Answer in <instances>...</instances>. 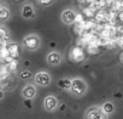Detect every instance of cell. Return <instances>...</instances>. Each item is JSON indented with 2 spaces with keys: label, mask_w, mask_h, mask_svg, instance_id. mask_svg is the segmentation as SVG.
<instances>
[{
  "label": "cell",
  "mask_w": 123,
  "mask_h": 119,
  "mask_svg": "<svg viewBox=\"0 0 123 119\" xmlns=\"http://www.w3.org/2000/svg\"><path fill=\"white\" fill-rule=\"evenodd\" d=\"M31 77V73L29 72V71H23L22 73H21V78L22 79H28V78H30Z\"/></svg>",
  "instance_id": "cell-22"
},
{
  "label": "cell",
  "mask_w": 123,
  "mask_h": 119,
  "mask_svg": "<svg viewBox=\"0 0 123 119\" xmlns=\"http://www.w3.org/2000/svg\"><path fill=\"white\" fill-rule=\"evenodd\" d=\"M24 103H25V107H27V108H31V107H33V104H31V101H30V100H29V101H28V100H25V101H24Z\"/></svg>",
  "instance_id": "cell-24"
},
{
  "label": "cell",
  "mask_w": 123,
  "mask_h": 119,
  "mask_svg": "<svg viewBox=\"0 0 123 119\" xmlns=\"http://www.w3.org/2000/svg\"><path fill=\"white\" fill-rule=\"evenodd\" d=\"M71 91H73V94H75V95H77V96H81V95H83V94L87 91V85H86V83H85L82 79H80V78L74 79V80H73Z\"/></svg>",
  "instance_id": "cell-3"
},
{
  "label": "cell",
  "mask_w": 123,
  "mask_h": 119,
  "mask_svg": "<svg viewBox=\"0 0 123 119\" xmlns=\"http://www.w3.org/2000/svg\"><path fill=\"white\" fill-rule=\"evenodd\" d=\"M10 56H11V55H10L9 47H7V46L1 47V50H0V58H1V62H3V63L5 62V60H6L7 57H10Z\"/></svg>",
  "instance_id": "cell-16"
},
{
  "label": "cell",
  "mask_w": 123,
  "mask_h": 119,
  "mask_svg": "<svg viewBox=\"0 0 123 119\" xmlns=\"http://www.w3.org/2000/svg\"><path fill=\"white\" fill-rule=\"evenodd\" d=\"M113 104L111 102H105L103 106H101V111L104 112V114H111L113 112Z\"/></svg>",
  "instance_id": "cell-15"
},
{
  "label": "cell",
  "mask_w": 123,
  "mask_h": 119,
  "mask_svg": "<svg viewBox=\"0 0 123 119\" xmlns=\"http://www.w3.org/2000/svg\"><path fill=\"white\" fill-rule=\"evenodd\" d=\"M69 57L71 61L80 63V62L85 61V58H86V50L80 47V46H74L69 52Z\"/></svg>",
  "instance_id": "cell-1"
},
{
  "label": "cell",
  "mask_w": 123,
  "mask_h": 119,
  "mask_svg": "<svg viewBox=\"0 0 123 119\" xmlns=\"http://www.w3.org/2000/svg\"><path fill=\"white\" fill-rule=\"evenodd\" d=\"M23 45L25 49H28L29 51H35L39 46H40V39L37 35H34V34H30V35H27L24 39H23Z\"/></svg>",
  "instance_id": "cell-2"
},
{
  "label": "cell",
  "mask_w": 123,
  "mask_h": 119,
  "mask_svg": "<svg viewBox=\"0 0 123 119\" xmlns=\"http://www.w3.org/2000/svg\"><path fill=\"white\" fill-rule=\"evenodd\" d=\"M87 119H105V114L99 108H92L87 113Z\"/></svg>",
  "instance_id": "cell-10"
},
{
  "label": "cell",
  "mask_w": 123,
  "mask_h": 119,
  "mask_svg": "<svg viewBox=\"0 0 123 119\" xmlns=\"http://www.w3.org/2000/svg\"><path fill=\"white\" fill-rule=\"evenodd\" d=\"M85 21H86V17L83 16L82 12H80V14L76 15V21H75V23H82V22H85Z\"/></svg>",
  "instance_id": "cell-20"
},
{
  "label": "cell",
  "mask_w": 123,
  "mask_h": 119,
  "mask_svg": "<svg viewBox=\"0 0 123 119\" xmlns=\"http://www.w3.org/2000/svg\"><path fill=\"white\" fill-rule=\"evenodd\" d=\"M34 80L40 86H47L51 83V75L48 73H46V72H39V73L35 74Z\"/></svg>",
  "instance_id": "cell-4"
},
{
  "label": "cell",
  "mask_w": 123,
  "mask_h": 119,
  "mask_svg": "<svg viewBox=\"0 0 123 119\" xmlns=\"http://www.w3.org/2000/svg\"><path fill=\"white\" fill-rule=\"evenodd\" d=\"M57 104H58L57 98L54 96H52V95L46 96L45 100H43V106H45V109L46 111H53V109H55Z\"/></svg>",
  "instance_id": "cell-7"
},
{
  "label": "cell",
  "mask_w": 123,
  "mask_h": 119,
  "mask_svg": "<svg viewBox=\"0 0 123 119\" xmlns=\"http://www.w3.org/2000/svg\"><path fill=\"white\" fill-rule=\"evenodd\" d=\"M76 15L73 10H65L62 14V21H63L65 24H75V21H76Z\"/></svg>",
  "instance_id": "cell-5"
},
{
  "label": "cell",
  "mask_w": 123,
  "mask_h": 119,
  "mask_svg": "<svg viewBox=\"0 0 123 119\" xmlns=\"http://www.w3.org/2000/svg\"><path fill=\"white\" fill-rule=\"evenodd\" d=\"M116 44H117L118 47L123 49V35H118V37L116 38Z\"/></svg>",
  "instance_id": "cell-21"
},
{
  "label": "cell",
  "mask_w": 123,
  "mask_h": 119,
  "mask_svg": "<svg viewBox=\"0 0 123 119\" xmlns=\"http://www.w3.org/2000/svg\"><path fill=\"white\" fill-rule=\"evenodd\" d=\"M9 51H10V55L15 58V60H18V57H19V55H21V47L17 45V44H15V43H11V44H9Z\"/></svg>",
  "instance_id": "cell-11"
},
{
  "label": "cell",
  "mask_w": 123,
  "mask_h": 119,
  "mask_svg": "<svg viewBox=\"0 0 123 119\" xmlns=\"http://www.w3.org/2000/svg\"><path fill=\"white\" fill-rule=\"evenodd\" d=\"M119 58H121V62H122V63H123V52H122V53H121V56H119Z\"/></svg>",
  "instance_id": "cell-26"
},
{
  "label": "cell",
  "mask_w": 123,
  "mask_h": 119,
  "mask_svg": "<svg viewBox=\"0 0 123 119\" xmlns=\"http://www.w3.org/2000/svg\"><path fill=\"white\" fill-rule=\"evenodd\" d=\"M118 22L123 24V11L118 12Z\"/></svg>",
  "instance_id": "cell-23"
},
{
  "label": "cell",
  "mask_w": 123,
  "mask_h": 119,
  "mask_svg": "<svg viewBox=\"0 0 123 119\" xmlns=\"http://www.w3.org/2000/svg\"><path fill=\"white\" fill-rule=\"evenodd\" d=\"M6 66L9 67V71H10L11 73H15V72L17 71L18 66H19V62H18V60H13L11 63H9V65H6Z\"/></svg>",
  "instance_id": "cell-19"
},
{
  "label": "cell",
  "mask_w": 123,
  "mask_h": 119,
  "mask_svg": "<svg viewBox=\"0 0 123 119\" xmlns=\"http://www.w3.org/2000/svg\"><path fill=\"white\" fill-rule=\"evenodd\" d=\"M94 21L98 24H105L109 22V10H99L95 15Z\"/></svg>",
  "instance_id": "cell-6"
},
{
  "label": "cell",
  "mask_w": 123,
  "mask_h": 119,
  "mask_svg": "<svg viewBox=\"0 0 123 119\" xmlns=\"http://www.w3.org/2000/svg\"><path fill=\"white\" fill-rule=\"evenodd\" d=\"M22 16L24 18H31L34 16V7H33V5H29V4L24 5L23 9H22Z\"/></svg>",
  "instance_id": "cell-12"
},
{
  "label": "cell",
  "mask_w": 123,
  "mask_h": 119,
  "mask_svg": "<svg viewBox=\"0 0 123 119\" xmlns=\"http://www.w3.org/2000/svg\"><path fill=\"white\" fill-rule=\"evenodd\" d=\"M11 78V72L9 71V67L6 65H3L0 68V80H6Z\"/></svg>",
  "instance_id": "cell-14"
},
{
  "label": "cell",
  "mask_w": 123,
  "mask_h": 119,
  "mask_svg": "<svg viewBox=\"0 0 123 119\" xmlns=\"http://www.w3.org/2000/svg\"><path fill=\"white\" fill-rule=\"evenodd\" d=\"M99 47H100V46H95V45H88V46L86 47V52H87L88 55H91V56H93V55H97V53L99 52Z\"/></svg>",
  "instance_id": "cell-18"
},
{
  "label": "cell",
  "mask_w": 123,
  "mask_h": 119,
  "mask_svg": "<svg viewBox=\"0 0 123 119\" xmlns=\"http://www.w3.org/2000/svg\"><path fill=\"white\" fill-rule=\"evenodd\" d=\"M47 62L51 66H57L62 62V55L59 52H51L47 55Z\"/></svg>",
  "instance_id": "cell-9"
},
{
  "label": "cell",
  "mask_w": 123,
  "mask_h": 119,
  "mask_svg": "<svg viewBox=\"0 0 123 119\" xmlns=\"http://www.w3.org/2000/svg\"><path fill=\"white\" fill-rule=\"evenodd\" d=\"M22 94H23L25 100H31V98H34V96L36 94V89H35V86L33 84H28V85L24 86Z\"/></svg>",
  "instance_id": "cell-8"
},
{
  "label": "cell",
  "mask_w": 123,
  "mask_h": 119,
  "mask_svg": "<svg viewBox=\"0 0 123 119\" xmlns=\"http://www.w3.org/2000/svg\"><path fill=\"white\" fill-rule=\"evenodd\" d=\"M40 4H42V5H52L53 1H40Z\"/></svg>",
  "instance_id": "cell-25"
},
{
  "label": "cell",
  "mask_w": 123,
  "mask_h": 119,
  "mask_svg": "<svg viewBox=\"0 0 123 119\" xmlns=\"http://www.w3.org/2000/svg\"><path fill=\"white\" fill-rule=\"evenodd\" d=\"M9 17H10V10L5 6H1L0 7V18H1L3 21H5Z\"/></svg>",
  "instance_id": "cell-17"
},
{
  "label": "cell",
  "mask_w": 123,
  "mask_h": 119,
  "mask_svg": "<svg viewBox=\"0 0 123 119\" xmlns=\"http://www.w3.org/2000/svg\"><path fill=\"white\" fill-rule=\"evenodd\" d=\"M58 86L63 90H71L73 88V80L68 79V78H64V79H60L58 82Z\"/></svg>",
  "instance_id": "cell-13"
}]
</instances>
